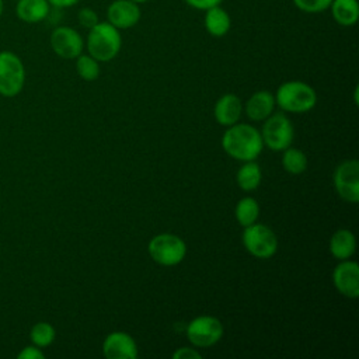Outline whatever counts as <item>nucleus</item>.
<instances>
[{
	"label": "nucleus",
	"mask_w": 359,
	"mask_h": 359,
	"mask_svg": "<svg viewBox=\"0 0 359 359\" xmlns=\"http://www.w3.org/2000/svg\"><path fill=\"white\" fill-rule=\"evenodd\" d=\"M337 194L349 203L359 201V161L355 158L342 161L334 171Z\"/></svg>",
	"instance_id": "obj_9"
},
{
	"label": "nucleus",
	"mask_w": 359,
	"mask_h": 359,
	"mask_svg": "<svg viewBox=\"0 0 359 359\" xmlns=\"http://www.w3.org/2000/svg\"><path fill=\"white\" fill-rule=\"evenodd\" d=\"M4 13V0H0V17L3 15Z\"/></svg>",
	"instance_id": "obj_31"
},
{
	"label": "nucleus",
	"mask_w": 359,
	"mask_h": 359,
	"mask_svg": "<svg viewBox=\"0 0 359 359\" xmlns=\"http://www.w3.org/2000/svg\"><path fill=\"white\" fill-rule=\"evenodd\" d=\"M142 17V10L132 0H114L107 7V21L118 29L135 27Z\"/></svg>",
	"instance_id": "obj_12"
},
{
	"label": "nucleus",
	"mask_w": 359,
	"mask_h": 359,
	"mask_svg": "<svg viewBox=\"0 0 359 359\" xmlns=\"http://www.w3.org/2000/svg\"><path fill=\"white\" fill-rule=\"evenodd\" d=\"M293 4L303 13L316 14L330 8L332 0H292Z\"/></svg>",
	"instance_id": "obj_25"
},
{
	"label": "nucleus",
	"mask_w": 359,
	"mask_h": 359,
	"mask_svg": "<svg viewBox=\"0 0 359 359\" xmlns=\"http://www.w3.org/2000/svg\"><path fill=\"white\" fill-rule=\"evenodd\" d=\"M243 245L255 258H271L278 250L276 234L265 224L252 223L244 227Z\"/></svg>",
	"instance_id": "obj_6"
},
{
	"label": "nucleus",
	"mask_w": 359,
	"mask_h": 359,
	"mask_svg": "<svg viewBox=\"0 0 359 359\" xmlns=\"http://www.w3.org/2000/svg\"><path fill=\"white\" fill-rule=\"evenodd\" d=\"M17 358L18 359H45V353L42 352V348L32 344V345L24 346L17 353Z\"/></svg>",
	"instance_id": "obj_27"
},
{
	"label": "nucleus",
	"mask_w": 359,
	"mask_h": 359,
	"mask_svg": "<svg viewBox=\"0 0 359 359\" xmlns=\"http://www.w3.org/2000/svg\"><path fill=\"white\" fill-rule=\"evenodd\" d=\"M55 337H56V331L53 325L48 321L35 323L29 330L31 342L39 348L49 346L55 341Z\"/></svg>",
	"instance_id": "obj_23"
},
{
	"label": "nucleus",
	"mask_w": 359,
	"mask_h": 359,
	"mask_svg": "<svg viewBox=\"0 0 359 359\" xmlns=\"http://www.w3.org/2000/svg\"><path fill=\"white\" fill-rule=\"evenodd\" d=\"M189 7L195 8V10H201V11H205L210 7H215V6H219L223 0H184Z\"/></svg>",
	"instance_id": "obj_29"
},
{
	"label": "nucleus",
	"mask_w": 359,
	"mask_h": 359,
	"mask_svg": "<svg viewBox=\"0 0 359 359\" xmlns=\"http://www.w3.org/2000/svg\"><path fill=\"white\" fill-rule=\"evenodd\" d=\"M25 86V67L21 57L11 50H0V95L13 98Z\"/></svg>",
	"instance_id": "obj_4"
},
{
	"label": "nucleus",
	"mask_w": 359,
	"mask_h": 359,
	"mask_svg": "<svg viewBox=\"0 0 359 359\" xmlns=\"http://www.w3.org/2000/svg\"><path fill=\"white\" fill-rule=\"evenodd\" d=\"M262 125V143L273 151H283L292 144L293 140V126L289 118L282 114H271L264 119Z\"/></svg>",
	"instance_id": "obj_7"
},
{
	"label": "nucleus",
	"mask_w": 359,
	"mask_h": 359,
	"mask_svg": "<svg viewBox=\"0 0 359 359\" xmlns=\"http://www.w3.org/2000/svg\"><path fill=\"white\" fill-rule=\"evenodd\" d=\"M50 7H56V8H67V7H73L76 6L80 0H48Z\"/></svg>",
	"instance_id": "obj_30"
},
{
	"label": "nucleus",
	"mask_w": 359,
	"mask_h": 359,
	"mask_svg": "<svg viewBox=\"0 0 359 359\" xmlns=\"http://www.w3.org/2000/svg\"><path fill=\"white\" fill-rule=\"evenodd\" d=\"M201 358H202V355L196 349L188 348V346L178 348L172 353V359H201Z\"/></svg>",
	"instance_id": "obj_28"
},
{
	"label": "nucleus",
	"mask_w": 359,
	"mask_h": 359,
	"mask_svg": "<svg viewBox=\"0 0 359 359\" xmlns=\"http://www.w3.org/2000/svg\"><path fill=\"white\" fill-rule=\"evenodd\" d=\"M102 353L107 359H136L137 345L128 332L115 331L105 337Z\"/></svg>",
	"instance_id": "obj_13"
},
{
	"label": "nucleus",
	"mask_w": 359,
	"mask_h": 359,
	"mask_svg": "<svg viewBox=\"0 0 359 359\" xmlns=\"http://www.w3.org/2000/svg\"><path fill=\"white\" fill-rule=\"evenodd\" d=\"M258 215H259V205L254 198L245 196L237 202L234 209V216L243 227H247L255 223L258 219Z\"/></svg>",
	"instance_id": "obj_21"
},
{
	"label": "nucleus",
	"mask_w": 359,
	"mask_h": 359,
	"mask_svg": "<svg viewBox=\"0 0 359 359\" xmlns=\"http://www.w3.org/2000/svg\"><path fill=\"white\" fill-rule=\"evenodd\" d=\"M49 43L52 50L62 59H76L83 53L84 48L83 36L77 29L67 25L56 27L50 34Z\"/></svg>",
	"instance_id": "obj_10"
},
{
	"label": "nucleus",
	"mask_w": 359,
	"mask_h": 359,
	"mask_svg": "<svg viewBox=\"0 0 359 359\" xmlns=\"http://www.w3.org/2000/svg\"><path fill=\"white\" fill-rule=\"evenodd\" d=\"M86 46L88 55L98 62L112 60L122 48L121 29L108 21H100L88 29Z\"/></svg>",
	"instance_id": "obj_2"
},
{
	"label": "nucleus",
	"mask_w": 359,
	"mask_h": 359,
	"mask_svg": "<svg viewBox=\"0 0 359 359\" xmlns=\"http://www.w3.org/2000/svg\"><path fill=\"white\" fill-rule=\"evenodd\" d=\"M132 1H135V3H137V4H142V3H147V1H150V0H132Z\"/></svg>",
	"instance_id": "obj_32"
},
{
	"label": "nucleus",
	"mask_w": 359,
	"mask_h": 359,
	"mask_svg": "<svg viewBox=\"0 0 359 359\" xmlns=\"http://www.w3.org/2000/svg\"><path fill=\"white\" fill-rule=\"evenodd\" d=\"M275 104L282 111L303 114L314 108L317 102V94L311 86L307 83L292 80L280 84L276 90Z\"/></svg>",
	"instance_id": "obj_3"
},
{
	"label": "nucleus",
	"mask_w": 359,
	"mask_h": 359,
	"mask_svg": "<svg viewBox=\"0 0 359 359\" xmlns=\"http://www.w3.org/2000/svg\"><path fill=\"white\" fill-rule=\"evenodd\" d=\"M49 13L50 4L48 0H18L15 6L18 20L28 24H36L46 20Z\"/></svg>",
	"instance_id": "obj_16"
},
{
	"label": "nucleus",
	"mask_w": 359,
	"mask_h": 359,
	"mask_svg": "<svg viewBox=\"0 0 359 359\" xmlns=\"http://www.w3.org/2000/svg\"><path fill=\"white\" fill-rule=\"evenodd\" d=\"M273 107L275 97L266 90H259L248 98L245 114L251 121H264L273 112Z\"/></svg>",
	"instance_id": "obj_15"
},
{
	"label": "nucleus",
	"mask_w": 359,
	"mask_h": 359,
	"mask_svg": "<svg viewBox=\"0 0 359 359\" xmlns=\"http://www.w3.org/2000/svg\"><path fill=\"white\" fill-rule=\"evenodd\" d=\"M76 72L86 81H94L98 79L101 69L100 62L91 55H79L76 57Z\"/></svg>",
	"instance_id": "obj_24"
},
{
	"label": "nucleus",
	"mask_w": 359,
	"mask_h": 359,
	"mask_svg": "<svg viewBox=\"0 0 359 359\" xmlns=\"http://www.w3.org/2000/svg\"><path fill=\"white\" fill-rule=\"evenodd\" d=\"M223 150L240 161H251L262 151L264 143L257 128L248 123H234L222 137Z\"/></svg>",
	"instance_id": "obj_1"
},
{
	"label": "nucleus",
	"mask_w": 359,
	"mask_h": 359,
	"mask_svg": "<svg viewBox=\"0 0 359 359\" xmlns=\"http://www.w3.org/2000/svg\"><path fill=\"white\" fill-rule=\"evenodd\" d=\"M356 250L355 234L348 229L337 230L330 238V252L334 258L342 261L353 255Z\"/></svg>",
	"instance_id": "obj_18"
},
{
	"label": "nucleus",
	"mask_w": 359,
	"mask_h": 359,
	"mask_svg": "<svg viewBox=\"0 0 359 359\" xmlns=\"http://www.w3.org/2000/svg\"><path fill=\"white\" fill-rule=\"evenodd\" d=\"M203 24H205L206 31L212 36L220 38V36H224L230 31L231 18H230L229 13L219 4V6L205 10Z\"/></svg>",
	"instance_id": "obj_17"
},
{
	"label": "nucleus",
	"mask_w": 359,
	"mask_h": 359,
	"mask_svg": "<svg viewBox=\"0 0 359 359\" xmlns=\"http://www.w3.org/2000/svg\"><path fill=\"white\" fill-rule=\"evenodd\" d=\"M330 10L334 21L342 27H352L359 18L358 0H332Z\"/></svg>",
	"instance_id": "obj_19"
},
{
	"label": "nucleus",
	"mask_w": 359,
	"mask_h": 359,
	"mask_svg": "<svg viewBox=\"0 0 359 359\" xmlns=\"http://www.w3.org/2000/svg\"><path fill=\"white\" fill-rule=\"evenodd\" d=\"M77 21L79 24L83 27V28H93L95 24L100 22V18H98V14L95 13V10L90 8V7H83L79 10L77 13Z\"/></svg>",
	"instance_id": "obj_26"
},
{
	"label": "nucleus",
	"mask_w": 359,
	"mask_h": 359,
	"mask_svg": "<svg viewBox=\"0 0 359 359\" xmlns=\"http://www.w3.org/2000/svg\"><path fill=\"white\" fill-rule=\"evenodd\" d=\"M282 167L285 168L286 172L299 175V174L304 172L307 168V157L302 150L289 146L287 149L283 150Z\"/></svg>",
	"instance_id": "obj_22"
},
{
	"label": "nucleus",
	"mask_w": 359,
	"mask_h": 359,
	"mask_svg": "<svg viewBox=\"0 0 359 359\" xmlns=\"http://www.w3.org/2000/svg\"><path fill=\"white\" fill-rule=\"evenodd\" d=\"M335 289L348 299L359 296V265L355 261L342 259L332 271Z\"/></svg>",
	"instance_id": "obj_11"
},
{
	"label": "nucleus",
	"mask_w": 359,
	"mask_h": 359,
	"mask_svg": "<svg viewBox=\"0 0 359 359\" xmlns=\"http://www.w3.org/2000/svg\"><path fill=\"white\" fill-rule=\"evenodd\" d=\"M223 324L213 316H199L187 325L188 341L198 348H208L220 341Z\"/></svg>",
	"instance_id": "obj_8"
},
{
	"label": "nucleus",
	"mask_w": 359,
	"mask_h": 359,
	"mask_svg": "<svg viewBox=\"0 0 359 359\" xmlns=\"http://www.w3.org/2000/svg\"><path fill=\"white\" fill-rule=\"evenodd\" d=\"M261 178H262L261 168L254 160L244 161V164L238 168L236 174L237 185L245 192L254 191L255 188H258V185L261 184Z\"/></svg>",
	"instance_id": "obj_20"
},
{
	"label": "nucleus",
	"mask_w": 359,
	"mask_h": 359,
	"mask_svg": "<svg viewBox=\"0 0 359 359\" xmlns=\"http://www.w3.org/2000/svg\"><path fill=\"white\" fill-rule=\"evenodd\" d=\"M243 112L241 100L236 94H224L222 95L213 108L215 119L222 126H231L237 123Z\"/></svg>",
	"instance_id": "obj_14"
},
{
	"label": "nucleus",
	"mask_w": 359,
	"mask_h": 359,
	"mask_svg": "<svg viewBox=\"0 0 359 359\" xmlns=\"http://www.w3.org/2000/svg\"><path fill=\"white\" fill-rule=\"evenodd\" d=\"M147 251L154 262L172 266L185 258L187 245L181 237L171 233H161L149 241Z\"/></svg>",
	"instance_id": "obj_5"
}]
</instances>
